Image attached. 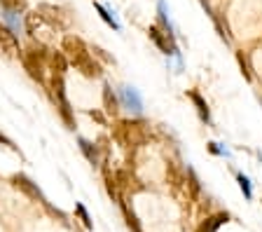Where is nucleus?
I'll list each match as a JSON object with an SVG mask.
<instances>
[{
    "label": "nucleus",
    "instance_id": "nucleus-3",
    "mask_svg": "<svg viewBox=\"0 0 262 232\" xmlns=\"http://www.w3.org/2000/svg\"><path fill=\"white\" fill-rule=\"evenodd\" d=\"M115 139H117L122 145H138V143H143V127L138 125V122H119L115 127Z\"/></svg>",
    "mask_w": 262,
    "mask_h": 232
},
{
    "label": "nucleus",
    "instance_id": "nucleus-15",
    "mask_svg": "<svg viewBox=\"0 0 262 232\" xmlns=\"http://www.w3.org/2000/svg\"><path fill=\"white\" fill-rule=\"evenodd\" d=\"M80 145H82V150L87 152L89 162H94V164H96V152H91V150H89V143H87V141H80Z\"/></svg>",
    "mask_w": 262,
    "mask_h": 232
},
{
    "label": "nucleus",
    "instance_id": "nucleus-17",
    "mask_svg": "<svg viewBox=\"0 0 262 232\" xmlns=\"http://www.w3.org/2000/svg\"><path fill=\"white\" fill-rule=\"evenodd\" d=\"M77 214L82 216V221H84V225L91 230V221H89V216H87V211H84V206H77Z\"/></svg>",
    "mask_w": 262,
    "mask_h": 232
},
{
    "label": "nucleus",
    "instance_id": "nucleus-4",
    "mask_svg": "<svg viewBox=\"0 0 262 232\" xmlns=\"http://www.w3.org/2000/svg\"><path fill=\"white\" fill-rule=\"evenodd\" d=\"M0 52H5L7 56H19V43L14 33L7 26L0 24Z\"/></svg>",
    "mask_w": 262,
    "mask_h": 232
},
{
    "label": "nucleus",
    "instance_id": "nucleus-7",
    "mask_svg": "<svg viewBox=\"0 0 262 232\" xmlns=\"http://www.w3.org/2000/svg\"><path fill=\"white\" fill-rule=\"evenodd\" d=\"M49 61H52V68H54V75H59V78H64L66 68H68V59L64 56V52H52V56H49Z\"/></svg>",
    "mask_w": 262,
    "mask_h": 232
},
{
    "label": "nucleus",
    "instance_id": "nucleus-8",
    "mask_svg": "<svg viewBox=\"0 0 262 232\" xmlns=\"http://www.w3.org/2000/svg\"><path fill=\"white\" fill-rule=\"evenodd\" d=\"M42 21H45V19L40 17V12H28V14H26V28H28V33H31V36H36V33H37V26H40Z\"/></svg>",
    "mask_w": 262,
    "mask_h": 232
},
{
    "label": "nucleus",
    "instance_id": "nucleus-13",
    "mask_svg": "<svg viewBox=\"0 0 262 232\" xmlns=\"http://www.w3.org/2000/svg\"><path fill=\"white\" fill-rule=\"evenodd\" d=\"M236 181H239V186H241V190H244V195L251 199V197H253V190H251V181L246 179L244 174H239V176H236Z\"/></svg>",
    "mask_w": 262,
    "mask_h": 232
},
{
    "label": "nucleus",
    "instance_id": "nucleus-5",
    "mask_svg": "<svg viewBox=\"0 0 262 232\" xmlns=\"http://www.w3.org/2000/svg\"><path fill=\"white\" fill-rule=\"evenodd\" d=\"M37 12H40V17L45 19V21H49L52 26L64 28L66 21H68V19L64 17V12H61L59 7H54V5H40V9H37Z\"/></svg>",
    "mask_w": 262,
    "mask_h": 232
},
{
    "label": "nucleus",
    "instance_id": "nucleus-14",
    "mask_svg": "<svg viewBox=\"0 0 262 232\" xmlns=\"http://www.w3.org/2000/svg\"><path fill=\"white\" fill-rule=\"evenodd\" d=\"M0 5L7 7V9H24L26 0H0Z\"/></svg>",
    "mask_w": 262,
    "mask_h": 232
},
{
    "label": "nucleus",
    "instance_id": "nucleus-12",
    "mask_svg": "<svg viewBox=\"0 0 262 232\" xmlns=\"http://www.w3.org/2000/svg\"><path fill=\"white\" fill-rule=\"evenodd\" d=\"M190 96H192V101L197 103V108H199V115H201V120H206V122H208V108H206V103H204V98L199 96L197 92H192Z\"/></svg>",
    "mask_w": 262,
    "mask_h": 232
},
{
    "label": "nucleus",
    "instance_id": "nucleus-16",
    "mask_svg": "<svg viewBox=\"0 0 262 232\" xmlns=\"http://www.w3.org/2000/svg\"><path fill=\"white\" fill-rule=\"evenodd\" d=\"M106 103H108L106 110H110V113H115V110H117V108H115V98H110V87H106Z\"/></svg>",
    "mask_w": 262,
    "mask_h": 232
},
{
    "label": "nucleus",
    "instance_id": "nucleus-11",
    "mask_svg": "<svg viewBox=\"0 0 262 232\" xmlns=\"http://www.w3.org/2000/svg\"><path fill=\"white\" fill-rule=\"evenodd\" d=\"M124 98H127L129 106H134V110H141V98L131 87H124Z\"/></svg>",
    "mask_w": 262,
    "mask_h": 232
},
{
    "label": "nucleus",
    "instance_id": "nucleus-10",
    "mask_svg": "<svg viewBox=\"0 0 262 232\" xmlns=\"http://www.w3.org/2000/svg\"><path fill=\"white\" fill-rule=\"evenodd\" d=\"M148 33H150V38H152L154 43H157V45H159V47H162V49H164V54H176V52H173V49H171V47H169V45H166V43H164L162 33H159V31H157V28H154V26L150 28Z\"/></svg>",
    "mask_w": 262,
    "mask_h": 232
},
{
    "label": "nucleus",
    "instance_id": "nucleus-6",
    "mask_svg": "<svg viewBox=\"0 0 262 232\" xmlns=\"http://www.w3.org/2000/svg\"><path fill=\"white\" fill-rule=\"evenodd\" d=\"M12 183H14V186L19 187V190H24V192H26V195L31 197V199H36V202H45V199H42V192H40V190H37V187L33 186V183H31V181L26 179V176L17 174V176L12 179Z\"/></svg>",
    "mask_w": 262,
    "mask_h": 232
},
{
    "label": "nucleus",
    "instance_id": "nucleus-1",
    "mask_svg": "<svg viewBox=\"0 0 262 232\" xmlns=\"http://www.w3.org/2000/svg\"><path fill=\"white\" fill-rule=\"evenodd\" d=\"M64 56L68 59V63H73L84 78H99L101 75V66L94 61V56L89 54L87 45L82 43L80 38L75 36H66L64 38Z\"/></svg>",
    "mask_w": 262,
    "mask_h": 232
},
{
    "label": "nucleus",
    "instance_id": "nucleus-18",
    "mask_svg": "<svg viewBox=\"0 0 262 232\" xmlns=\"http://www.w3.org/2000/svg\"><path fill=\"white\" fill-rule=\"evenodd\" d=\"M0 141H2V143H7V145H12V141H9L7 136H2V134H0Z\"/></svg>",
    "mask_w": 262,
    "mask_h": 232
},
{
    "label": "nucleus",
    "instance_id": "nucleus-9",
    "mask_svg": "<svg viewBox=\"0 0 262 232\" xmlns=\"http://www.w3.org/2000/svg\"><path fill=\"white\" fill-rule=\"evenodd\" d=\"M225 221H227V216H225V214H220V216H213V218H208L206 223L201 225V230H199V232H216L218 228H220V225L225 223Z\"/></svg>",
    "mask_w": 262,
    "mask_h": 232
},
{
    "label": "nucleus",
    "instance_id": "nucleus-2",
    "mask_svg": "<svg viewBox=\"0 0 262 232\" xmlns=\"http://www.w3.org/2000/svg\"><path fill=\"white\" fill-rule=\"evenodd\" d=\"M24 66L31 73V78H36L37 82H45V66H47V52L42 45L31 47L24 54Z\"/></svg>",
    "mask_w": 262,
    "mask_h": 232
}]
</instances>
